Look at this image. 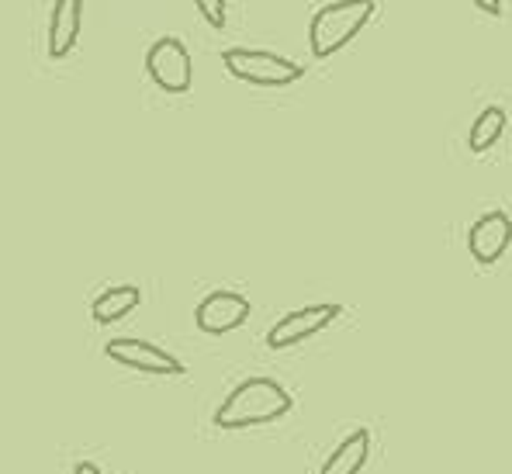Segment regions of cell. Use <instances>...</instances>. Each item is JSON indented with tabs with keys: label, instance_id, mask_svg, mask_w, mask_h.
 <instances>
[{
	"label": "cell",
	"instance_id": "4",
	"mask_svg": "<svg viewBox=\"0 0 512 474\" xmlns=\"http://www.w3.org/2000/svg\"><path fill=\"white\" fill-rule=\"evenodd\" d=\"M146 73L160 90L167 94H187L191 90V80H194V70H191V52L180 39L173 35H163L149 45L146 52Z\"/></svg>",
	"mask_w": 512,
	"mask_h": 474
},
{
	"label": "cell",
	"instance_id": "13",
	"mask_svg": "<svg viewBox=\"0 0 512 474\" xmlns=\"http://www.w3.org/2000/svg\"><path fill=\"white\" fill-rule=\"evenodd\" d=\"M194 7L212 28H225V0H194Z\"/></svg>",
	"mask_w": 512,
	"mask_h": 474
},
{
	"label": "cell",
	"instance_id": "9",
	"mask_svg": "<svg viewBox=\"0 0 512 474\" xmlns=\"http://www.w3.org/2000/svg\"><path fill=\"white\" fill-rule=\"evenodd\" d=\"M80 14H84V4H80V0H56V4H52L49 45H45L52 59H66L73 49H77V39H80Z\"/></svg>",
	"mask_w": 512,
	"mask_h": 474
},
{
	"label": "cell",
	"instance_id": "12",
	"mask_svg": "<svg viewBox=\"0 0 512 474\" xmlns=\"http://www.w3.org/2000/svg\"><path fill=\"white\" fill-rule=\"evenodd\" d=\"M502 132H506V111L492 104V108H485L474 118V125L468 132V149L471 153H488V149L502 139Z\"/></svg>",
	"mask_w": 512,
	"mask_h": 474
},
{
	"label": "cell",
	"instance_id": "1",
	"mask_svg": "<svg viewBox=\"0 0 512 474\" xmlns=\"http://www.w3.org/2000/svg\"><path fill=\"white\" fill-rule=\"evenodd\" d=\"M291 409H295V398L274 378H246L222 398L212 423L218 430H250V426L277 423Z\"/></svg>",
	"mask_w": 512,
	"mask_h": 474
},
{
	"label": "cell",
	"instance_id": "11",
	"mask_svg": "<svg viewBox=\"0 0 512 474\" xmlns=\"http://www.w3.org/2000/svg\"><path fill=\"white\" fill-rule=\"evenodd\" d=\"M139 302H142V291L135 288V284H115V288H104L101 295L94 298L90 319H94L97 326H111V322L125 319L128 312H135Z\"/></svg>",
	"mask_w": 512,
	"mask_h": 474
},
{
	"label": "cell",
	"instance_id": "15",
	"mask_svg": "<svg viewBox=\"0 0 512 474\" xmlns=\"http://www.w3.org/2000/svg\"><path fill=\"white\" fill-rule=\"evenodd\" d=\"M73 474H104L101 468H97L94 461H80L77 468H73Z\"/></svg>",
	"mask_w": 512,
	"mask_h": 474
},
{
	"label": "cell",
	"instance_id": "10",
	"mask_svg": "<svg viewBox=\"0 0 512 474\" xmlns=\"http://www.w3.org/2000/svg\"><path fill=\"white\" fill-rule=\"evenodd\" d=\"M367 457H371V430H353L350 436H343L340 443H336L333 454L322 461L319 474H360L367 464Z\"/></svg>",
	"mask_w": 512,
	"mask_h": 474
},
{
	"label": "cell",
	"instance_id": "6",
	"mask_svg": "<svg viewBox=\"0 0 512 474\" xmlns=\"http://www.w3.org/2000/svg\"><path fill=\"white\" fill-rule=\"evenodd\" d=\"M343 315V305L326 302V305H308L298 308V312H288L284 319H277L267 333V346L270 350H288V346H298L305 340H312L315 333L329 329L336 319Z\"/></svg>",
	"mask_w": 512,
	"mask_h": 474
},
{
	"label": "cell",
	"instance_id": "5",
	"mask_svg": "<svg viewBox=\"0 0 512 474\" xmlns=\"http://www.w3.org/2000/svg\"><path fill=\"white\" fill-rule=\"evenodd\" d=\"M104 357L115 360V364L128 367V371L139 374H156V378H184L187 367L173 357L170 350L146 340H128V336H118V340L104 343Z\"/></svg>",
	"mask_w": 512,
	"mask_h": 474
},
{
	"label": "cell",
	"instance_id": "3",
	"mask_svg": "<svg viewBox=\"0 0 512 474\" xmlns=\"http://www.w3.org/2000/svg\"><path fill=\"white\" fill-rule=\"evenodd\" d=\"M222 63H225V70H229V77L243 80V84H253V87H267V90L291 87L305 77V70H301L298 63H291V59L277 56V52H263V49H243V45L225 49Z\"/></svg>",
	"mask_w": 512,
	"mask_h": 474
},
{
	"label": "cell",
	"instance_id": "14",
	"mask_svg": "<svg viewBox=\"0 0 512 474\" xmlns=\"http://www.w3.org/2000/svg\"><path fill=\"white\" fill-rule=\"evenodd\" d=\"M474 7H478L481 14H488V18H499L502 14V0H471Z\"/></svg>",
	"mask_w": 512,
	"mask_h": 474
},
{
	"label": "cell",
	"instance_id": "8",
	"mask_svg": "<svg viewBox=\"0 0 512 474\" xmlns=\"http://www.w3.org/2000/svg\"><path fill=\"white\" fill-rule=\"evenodd\" d=\"M512 246V218L506 212H485L468 229V253L481 267H492L509 253Z\"/></svg>",
	"mask_w": 512,
	"mask_h": 474
},
{
	"label": "cell",
	"instance_id": "7",
	"mask_svg": "<svg viewBox=\"0 0 512 474\" xmlns=\"http://www.w3.org/2000/svg\"><path fill=\"white\" fill-rule=\"evenodd\" d=\"M246 319H250V298L239 295V291H212V295L201 298V305L194 308V322L208 336L232 333Z\"/></svg>",
	"mask_w": 512,
	"mask_h": 474
},
{
	"label": "cell",
	"instance_id": "2",
	"mask_svg": "<svg viewBox=\"0 0 512 474\" xmlns=\"http://www.w3.org/2000/svg\"><path fill=\"white\" fill-rule=\"evenodd\" d=\"M374 11H378L374 0H333V4L319 7V11L312 14V25H308L312 56L329 59L340 49H346V45L367 28Z\"/></svg>",
	"mask_w": 512,
	"mask_h": 474
}]
</instances>
